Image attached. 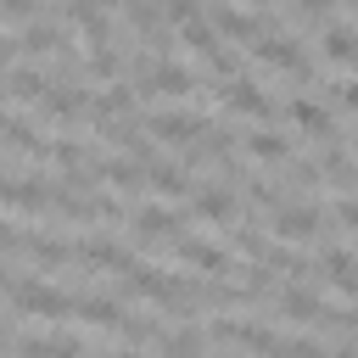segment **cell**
Returning <instances> with one entry per match:
<instances>
[{
    "instance_id": "20",
    "label": "cell",
    "mask_w": 358,
    "mask_h": 358,
    "mask_svg": "<svg viewBox=\"0 0 358 358\" xmlns=\"http://www.w3.org/2000/svg\"><path fill=\"white\" fill-rule=\"evenodd\" d=\"M129 106H134V90H129V84H112V90L95 101V112H90V117H95V123H117Z\"/></svg>"
},
{
    "instance_id": "8",
    "label": "cell",
    "mask_w": 358,
    "mask_h": 358,
    "mask_svg": "<svg viewBox=\"0 0 358 358\" xmlns=\"http://www.w3.org/2000/svg\"><path fill=\"white\" fill-rule=\"evenodd\" d=\"M319 268H324V280H330L336 291L358 296V252H347V246H324V252H319Z\"/></svg>"
},
{
    "instance_id": "23",
    "label": "cell",
    "mask_w": 358,
    "mask_h": 358,
    "mask_svg": "<svg viewBox=\"0 0 358 358\" xmlns=\"http://www.w3.org/2000/svg\"><path fill=\"white\" fill-rule=\"evenodd\" d=\"M117 67H123V62H117V50H112V45H95V50L84 56V73H90V78H112Z\"/></svg>"
},
{
    "instance_id": "12",
    "label": "cell",
    "mask_w": 358,
    "mask_h": 358,
    "mask_svg": "<svg viewBox=\"0 0 358 358\" xmlns=\"http://www.w3.org/2000/svg\"><path fill=\"white\" fill-rule=\"evenodd\" d=\"M145 90H151V95H190V90H196V73H190V67H173V62H157V67L145 73Z\"/></svg>"
},
{
    "instance_id": "21",
    "label": "cell",
    "mask_w": 358,
    "mask_h": 358,
    "mask_svg": "<svg viewBox=\"0 0 358 358\" xmlns=\"http://www.w3.org/2000/svg\"><path fill=\"white\" fill-rule=\"evenodd\" d=\"M246 151H252V157H263V162H285V157H291V140H285V134L257 129V134H246Z\"/></svg>"
},
{
    "instance_id": "6",
    "label": "cell",
    "mask_w": 358,
    "mask_h": 358,
    "mask_svg": "<svg viewBox=\"0 0 358 358\" xmlns=\"http://www.w3.org/2000/svg\"><path fill=\"white\" fill-rule=\"evenodd\" d=\"M173 257H179V263H196L201 274H229V268H235V257H229L224 246H207V241H196V235H179V241H173Z\"/></svg>"
},
{
    "instance_id": "33",
    "label": "cell",
    "mask_w": 358,
    "mask_h": 358,
    "mask_svg": "<svg viewBox=\"0 0 358 358\" xmlns=\"http://www.w3.org/2000/svg\"><path fill=\"white\" fill-rule=\"evenodd\" d=\"M252 6H263V0H252Z\"/></svg>"
},
{
    "instance_id": "10",
    "label": "cell",
    "mask_w": 358,
    "mask_h": 358,
    "mask_svg": "<svg viewBox=\"0 0 358 358\" xmlns=\"http://www.w3.org/2000/svg\"><path fill=\"white\" fill-rule=\"evenodd\" d=\"M280 313L296 319V324H324V319H330V308H324L308 285H285V291H280Z\"/></svg>"
},
{
    "instance_id": "5",
    "label": "cell",
    "mask_w": 358,
    "mask_h": 358,
    "mask_svg": "<svg viewBox=\"0 0 358 358\" xmlns=\"http://www.w3.org/2000/svg\"><path fill=\"white\" fill-rule=\"evenodd\" d=\"M252 56H263V62L285 67L291 78H308V56H302V45H296V39H285V34H263V39L252 45Z\"/></svg>"
},
{
    "instance_id": "19",
    "label": "cell",
    "mask_w": 358,
    "mask_h": 358,
    "mask_svg": "<svg viewBox=\"0 0 358 358\" xmlns=\"http://www.w3.org/2000/svg\"><path fill=\"white\" fill-rule=\"evenodd\" d=\"M324 56L341 67H358V28H324Z\"/></svg>"
},
{
    "instance_id": "29",
    "label": "cell",
    "mask_w": 358,
    "mask_h": 358,
    "mask_svg": "<svg viewBox=\"0 0 358 358\" xmlns=\"http://www.w3.org/2000/svg\"><path fill=\"white\" fill-rule=\"evenodd\" d=\"M330 358H358V347H341V352H330Z\"/></svg>"
},
{
    "instance_id": "4",
    "label": "cell",
    "mask_w": 358,
    "mask_h": 358,
    "mask_svg": "<svg viewBox=\"0 0 358 358\" xmlns=\"http://www.w3.org/2000/svg\"><path fill=\"white\" fill-rule=\"evenodd\" d=\"M274 229H280V241H319V235H324V207H319V201H302V207H280Z\"/></svg>"
},
{
    "instance_id": "15",
    "label": "cell",
    "mask_w": 358,
    "mask_h": 358,
    "mask_svg": "<svg viewBox=\"0 0 358 358\" xmlns=\"http://www.w3.org/2000/svg\"><path fill=\"white\" fill-rule=\"evenodd\" d=\"M78 246V263H95V268H129L134 257L117 246V241H106V235H90V241H73Z\"/></svg>"
},
{
    "instance_id": "22",
    "label": "cell",
    "mask_w": 358,
    "mask_h": 358,
    "mask_svg": "<svg viewBox=\"0 0 358 358\" xmlns=\"http://www.w3.org/2000/svg\"><path fill=\"white\" fill-rule=\"evenodd\" d=\"M157 347H162V358H201L207 336H201V330H173V336H162Z\"/></svg>"
},
{
    "instance_id": "34",
    "label": "cell",
    "mask_w": 358,
    "mask_h": 358,
    "mask_svg": "<svg viewBox=\"0 0 358 358\" xmlns=\"http://www.w3.org/2000/svg\"><path fill=\"white\" fill-rule=\"evenodd\" d=\"M352 6H358V0H352Z\"/></svg>"
},
{
    "instance_id": "30",
    "label": "cell",
    "mask_w": 358,
    "mask_h": 358,
    "mask_svg": "<svg viewBox=\"0 0 358 358\" xmlns=\"http://www.w3.org/2000/svg\"><path fill=\"white\" fill-rule=\"evenodd\" d=\"M90 6H95V11H106V6H117V0H90Z\"/></svg>"
},
{
    "instance_id": "7",
    "label": "cell",
    "mask_w": 358,
    "mask_h": 358,
    "mask_svg": "<svg viewBox=\"0 0 358 358\" xmlns=\"http://www.w3.org/2000/svg\"><path fill=\"white\" fill-rule=\"evenodd\" d=\"M207 22L218 28V39H263V34H268L257 17H246V11H235V6H224V0L207 6Z\"/></svg>"
},
{
    "instance_id": "31",
    "label": "cell",
    "mask_w": 358,
    "mask_h": 358,
    "mask_svg": "<svg viewBox=\"0 0 358 358\" xmlns=\"http://www.w3.org/2000/svg\"><path fill=\"white\" fill-rule=\"evenodd\" d=\"M101 358H140V352H101Z\"/></svg>"
},
{
    "instance_id": "32",
    "label": "cell",
    "mask_w": 358,
    "mask_h": 358,
    "mask_svg": "<svg viewBox=\"0 0 358 358\" xmlns=\"http://www.w3.org/2000/svg\"><path fill=\"white\" fill-rule=\"evenodd\" d=\"M218 358H235V352H218Z\"/></svg>"
},
{
    "instance_id": "17",
    "label": "cell",
    "mask_w": 358,
    "mask_h": 358,
    "mask_svg": "<svg viewBox=\"0 0 358 358\" xmlns=\"http://www.w3.org/2000/svg\"><path fill=\"white\" fill-rule=\"evenodd\" d=\"M196 213L213 218V224H224V218H235V196H229L224 185H201V190H196Z\"/></svg>"
},
{
    "instance_id": "28",
    "label": "cell",
    "mask_w": 358,
    "mask_h": 358,
    "mask_svg": "<svg viewBox=\"0 0 358 358\" xmlns=\"http://www.w3.org/2000/svg\"><path fill=\"white\" fill-rule=\"evenodd\" d=\"M336 101H341V106H352V112H358V78H347V84H336Z\"/></svg>"
},
{
    "instance_id": "16",
    "label": "cell",
    "mask_w": 358,
    "mask_h": 358,
    "mask_svg": "<svg viewBox=\"0 0 358 358\" xmlns=\"http://www.w3.org/2000/svg\"><path fill=\"white\" fill-rule=\"evenodd\" d=\"M101 179H112L117 190H140V179H145V162H134V157H106V162H90Z\"/></svg>"
},
{
    "instance_id": "26",
    "label": "cell",
    "mask_w": 358,
    "mask_h": 358,
    "mask_svg": "<svg viewBox=\"0 0 358 358\" xmlns=\"http://www.w3.org/2000/svg\"><path fill=\"white\" fill-rule=\"evenodd\" d=\"M296 17H313V22H324V17H330V0H296Z\"/></svg>"
},
{
    "instance_id": "27",
    "label": "cell",
    "mask_w": 358,
    "mask_h": 358,
    "mask_svg": "<svg viewBox=\"0 0 358 358\" xmlns=\"http://www.w3.org/2000/svg\"><path fill=\"white\" fill-rule=\"evenodd\" d=\"M22 17H34V0H6V22H11V28H17V22H22Z\"/></svg>"
},
{
    "instance_id": "25",
    "label": "cell",
    "mask_w": 358,
    "mask_h": 358,
    "mask_svg": "<svg viewBox=\"0 0 358 358\" xmlns=\"http://www.w3.org/2000/svg\"><path fill=\"white\" fill-rule=\"evenodd\" d=\"M336 224L341 229H358V196H341L336 201Z\"/></svg>"
},
{
    "instance_id": "18",
    "label": "cell",
    "mask_w": 358,
    "mask_h": 358,
    "mask_svg": "<svg viewBox=\"0 0 358 358\" xmlns=\"http://www.w3.org/2000/svg\"><path fill=\"white\" fill-rule=\"evenodd\" d=\"M145 179H151V185H157L162 196H185V190H190V173H185L179 162H162V157H157V162L145 168Z\"/></svg>"
},
{
    "instance_id": "13",
    "label": "cell",
    "mask_w": 358,
    "mask_h": 358,
    "mask_svg": "<svg viewBox=\"0 0 358 358\" xmlns=\"http://www.w3.org/2000/svg\"><path fill=\"white\" fill-rule=\"evenodd\" d=\"M218 95H224L235 112H246V117H263V123H268V112H274V101H268V95H263L252 78H235V84H229V90H218Z\"/></svg>"
},
{
    "instance_id": "3",
    "label": "cell",
    "mask_w": 358,
    "mask_h": 358,
    "mask_svg": "<svg viewBox=\"0 0 358 358\" xmlns=\"http://www.w3.org/2000/svg\"><path fill=\"white\" fill-rule=\"evenodd\" d=\"M145 129L162 145H196V134H207V117H196V112H157V117H145Z\"/></svg>"
},
{
    "instance_id": "14",
    "label": "cell",
    "mask_w": 358,
    "mask_h": 358,
    "mask_svg": "<svg viewBox=\"0 0 358 358\" xmlns=\"http://www.w3.org/2000/svg\"><path fill=\"white\" fill-rule=\"evenodd\" d=\"M291 123H296L302 134H313V140H336V123H330V112H324L319 101H308V95H296V101H291Z\"/></svg>"
},
{
    "instance_id": "2",
    "label": "cell",
    "mask_w": 358,
    "mask_h": 358,
    "mask_svg": "<svg viewBox=\"0 0 358 358\" xmlns=\"http://www.w3.org/2000/svg\"><path fill=\"white\" fill-rule=\"evenodd\" d=\"M213 336H218V341H235V347H246V352H263V358H280V352H285V341H280L268 324H257V319H229V324L218 319Z\"/></svg>"
},
{
    "instance_id": "24",
    "label": "cell",
    "mask_w": 358,
    "mask_h": 358,
    "mask_svg": "<svg viewBox=\"0 0 358 358\" xmlns=\"http://www.w3.org/2000/svg\"><path fill=\"white\" fill-rule=\"evenodd\" d=\"M280 358H330V352H324L319 341H308V336H296V341H285V352H280Z\"/></svg>"
},
{
    "instance_id": "11",
    "label": "cell",
    "mask_w": 358,
    "mask_h": 358,
    "mask_svg": "<svg viewBox=\"0 0 358 358\" xmlns=\"http://www.w3.org/2000/svg\"><path fill=\"white\" fill-rule=\"evenodd\" d=\"M73 319L78 324H95V330H123V308L112 296H78L73 302Z\"/></svg>"
},
{
    "instance_id": "9",
    "label": "cell",
    "mask_w": 358,
    "mask_h": 358,
    "mask_svg": "<svg viewBox=\"0 0 358 358\" xmlns=\"http://www.w3.org/2000/svg\"><path fill=\"white\" fill-rule=\"evenodd\" d=\"M134 224H140V241H179V213L162 207V201L134 207Z\"/></svg>"
},
{
    "instance_id": "1",
    "label": "cell",
    "mask_w": 358,
    "mask_h": 358,
    "mask_svg": "<svg viewBox=\"0 0 358 358\" xmlns=\"http://www.w3.org/2000/svg\"><path fill=\"white\" fill-rule=\"evenodd\" d=\"M78 296H67L62 285H45V280H28L11 268V313H28V319H67Z\"/></svg>"
}]
</instances>
